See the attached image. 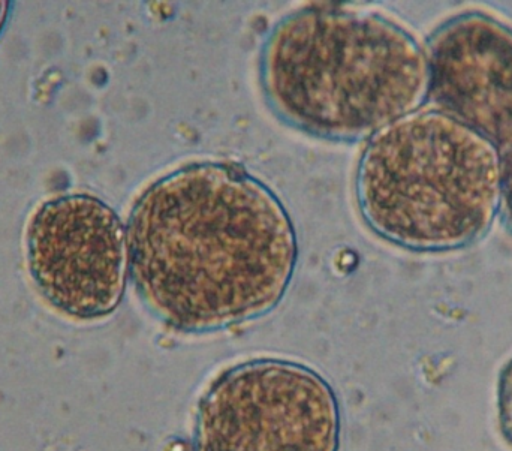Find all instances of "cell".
Masks as SVG:
<instances>
[{"label":"cell","instance_id":"3957f363","mask_svg":"<svg viewBox=\"0 0 512 451\" xmlns=\"http://www.w3.org/2000/svg\"><path fill=\"white\" fill-rule=\"evenodd\" d=\"M355 197L366 224L412 251H448L483 236L502 201L499 147L444 111H415L373 135Z\"/></svg>","mask_w":512,"mask_h":451},{"label":"cell","instance_id":"5b68a950","mask_svg":"<svg viewBox=\"0 0 512 451\" xmlns=\"http://www.w3.org/2000/svg\"><path fill=\"white\" fill-rule=\"evenodd\" d=\"M27 266L41 296L66 317H107L122 302L128 281L125 225L93 195L51 198L27 227Z\"/></svg>","mask_w":512,"mask_h":451},{"label":"cell","instance_id":"ba28073f","mask_svg":"<svg viewBox=\"0 0 512 451\" xmlns=\"http://www.w3.org/2000/svg\"><path fill=\"white\" fill-rule=\"evenodd\" d=\"M502 204L512 225V147L502 159Z\"/></svg>","mask_w":512,"mask_h":451},{"label":"cell","instance_id":"52a82bcc","mask_svg":"<svg viewBox=\"0 0 512 451\" xmlns=\"http://www.w3.org/2000/svg\"><path fill=\"white\" fill-rule=\"evenodd\" d=\"M498 405L502 434L512 446V360L505 366L501 374Z\"/></svg>","mask_w":512,"mask_h":451},{"label":"cell","instance_id":"7a4b0ae2","mask_svg":"<svg viewBox=\"0 0 512 451\" xmlns=\"http://www.w3.org/2000/svg\"><path fill=\"white\" fill-rule=\"evenodd\" d=\"M259 77L280 120L312 137L364 140L429 95L427 56L373 12L312 6L286 15L262 48Z\"/></svg>","mask_w":512,"mask_h":451},{"label":"cell","instance_id":"6da1fadb","mask_svg":"<svg viewBox=\"0 0 512 451\" xmlns=\"http://www.w3.org/2000/svg\"><path fill=\"white\" fill-rule=\"evenodd\" d=\"M126 236L141 302L183 333L264 317L285 296L298 261L280 198L230 162H192L153 182L135 201Z\"/></svg>","mask_w":512,"mask_h":451},{"label":"cell","instance_id":"277c9868","mask_svg":"<svg viewBox=\"0 0 512 451\" xmlns=\"http://www.w3.org/2000/svg\"><path fill=\"white\" fill-rule=\"evenodd\" d=\"M339 402L307 366L279 359L240 363L204 392L194 451H339Z\"/></svg>","mask_w":512,"mask_h":451},{"label":"cell","instance_id":"9c48e42d","mask_svg":"<svg viewBox=\"0 0 512 451\" xmlns=\"http://www.w3.org/2000/svg\"><path fill=\"white\" fill-rule=\"evenodd\" d=\"M9 6H11V3L0 0V33H2L6 20H8Z\"/></svg>","mask_w":512,"mask_h":451},{"label":"cell","instance_id":"8992f818","mask_svg":"<svg viewBox=\"0 0 512 451\" xmlns=\"http://www.w3.org/2000/svg\"><path fill=\"white\" fill-rule=\"evenodd\" d=\"M429 93L444 113L498 147H512V30L469 14L430 41Z\"/></svg>","mask_w":512,"mask_h":451}]
</instances>
